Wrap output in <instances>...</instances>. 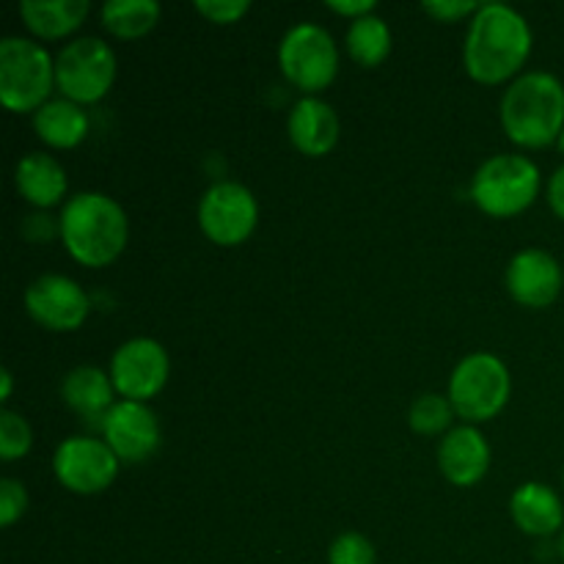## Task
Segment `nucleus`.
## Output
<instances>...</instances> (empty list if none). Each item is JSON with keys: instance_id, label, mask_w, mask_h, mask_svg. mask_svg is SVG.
Segmentation results:
<instances>
[{"instance_id": "nucleus-1", "label": "nucleus", "mask_w": 564, "mask_h": 564, "mask_svg": "<svg viewBox=\"0 0 564 564\" xmlns=\"http://www.w3.org/2000/svg\"><path fill=\"white\" fill-rule=\"evenodd\" d=\"M532 55V28L527 17L505 3H482L471 17L463 61L468 75L485 86H499L518 75Z\"/></svg>"}, {"instance_id": "nucleus-2", "label": "nucleus", "mask_w": 564, "mask_h": 564, "mask_svg": "<svg viewBox=\"0 0 564 564\" xmlns=\"http://www.w3.org/2000/svg\"><path fill=\"white\" fill-rule=\"evenodd\" d=\"M58 235L75 262L105 268L121 257L130 237V220L121 204L105 193H77L58 218Z\"/></svg>"}, {"instance_id": "nucleus-3", "label": "nucleus", "mask_w": 564, "mask_h": 564, "mask_svg": "<svg viewBox=\"0 0 564 564\" xmlns=\"http://www.w3.org/2000/svg\"><path fill=\"white\" fill-rule=\"evenodd\" d=\"M501 127L518 147L543 149L564 130V86L551 72H527L501 97Z\"/></svg>"}, {"instance_id": "nucleus-4", "label": "nucleus", "mask_w": 564, "mask_h": 564, "mask_svg": "<svg viewBox=\"0 0 564 564\" xmlns=\"http://www.w3.org/2000/svg\"><path fill=\"white\" fill-rule=\"evenodd\" d=\"M55 86V61L33 39L6 36L0 42V102L11 113H36L50 102Z\"/></svg>"}, {"instance_id": "nucleus-5", "label": "nucleus", "mask_w": 564, "mask_h": 564, "mask_svg": "<svg viewBox=\"0 0 564 564\" xmlns=\"http://www.w3.org/2000/svg\"><path fill=\"white\" fill-rule=\"evenodd\" d=\"M540 193V169L523 154H494L471 180V198L485 215L512 218L534 204Z\"/></svg>"}, {"instance_id": "nucleus-6", "label": "nucleus", "mask_w": 564, "mask_h": 564, "mask_svg": "<svg viewBox=\"0 0 564 564\" xmlns=\"http://www.w3.org/2000/svg\"><path fill=\"white\" fill-rule=\"evenodd\" d=\"M510 369L494 352H471L455 367L449 378V402L466 422L479 424L499 416L510 402Z\"/></svg>"}, {"instance_id": "nucleus-7", "label": "nucleus", "mask_w": 564, "mask_h": 564, "mask_svg": "<svg viewBox=\"0 0 564 564\" xmlns=\"http://www.w3.org/2000/svg\"><path fill=\"white\" fill-rule=\"evenodd\" d=\"M279 66L292 86L301 88L306 97H314L334 83L339 72V50L323 25L297 22L281 39Z\"/></svg>"}, {"instance_id": "nucleus-8", "label": "nucleus", "mask_w": 564, "mask_h": 564, "mask_svg": "<svg viewBox=\"0 0 564 564\" xmlns=\"http://www.w3.org/2000/svg\"><path fill=\"white\" fill-rule=\"evenodd\" d=\"M116 53L97 36H80L55 55V88L77 105L99 102L113 88Z\"/></svg>"}, {"instance_id": "nucleus-9", "label": "nucleus", "mask_w": 564, "mask_h": 564, "mask_svg": "<svg viewBox=\"0 0 564 564\" xmlns=\"http://www.w3.org/2000/svg\"><path fill=\"white\" fill-rule=\"evenodd\" d=\"M259 204L240 182H215L198 202V226L220 248H235L253 235Z\"/></svg>"}, {"instance_id": "nucleus-10", "label": "nucleus", "mask_w": 564, "mask_h": 564, "mask_svg": "<svg viewBox=\"0 0 564 564\" xmlns=\"http://www.w3.org/2000/svg\"><path fill=\"white\" fill-rule=\"evenodd\" d=\"M121 460L105 441L75 435L61 441L53 455V471L66 490L80 496L102 494L119 477Z\"/></svg>"}, {"instance_id": "nucleus-11", "label": "nucleus", "mask_w": 564, "mask_h": 564, "mask_svg": "<svg viewBox=\"0 0 564 564\" xmlns=\"http://www.w3.org/2000/svg\"><path fill=\"white\" fill-rule=\"evenodd\" d=\"M171 361L160 341L149 336L124 341L110 358V380L116 394L130 402H149L169 383Z\"/></svg>"}, {"instance_id": "nucleus-12", "label": "nucleus", "mask_w": 564, "mask_h": 564, "mask_svg": "<svg viewBox=\"0 0 564 564\" xmlns=\"http://www.w3.org/2000/svg\"><path fill=\"white\" fill-rule=\"evenodd\" d=\"M25 308L42 328L69 334L86 323L91 301L77 281L47 273L31 281V286L25 290Z\"/></svg>"}, {"instance_id": "nucleus-13", "label": "nucleus", "mask_w": 564, "mask_h": 564, "mask_svg": "<svg viewBox=\"0 0 564 564\" xmlns=\"http://www.w3.org/2000/svg\"><path fill=\"white\" fill-rule=\"evenodd\" d=\"M102 441L121 463H143L158 452L160 422L147 402L121 400L102 419Z\"/></svg>"}, {"instance_id": "nucleus-14", "label": "nucleus", "mask_w": 564, "mask_h": 564, "mask_svg": "<svg viewBox=\"0 0 564 564\" xmlns=\"http://www.w3.org/2000/svg\"><path fill=\"white\" fill-rule=\"evenodd\" d=\"M562 264L543 248H523L507 268V290L527 308L551 306L562 295Z\"/></svg>"}, {"instance_id": "nucleus-15", "label": "nucleus", "mask_w": 564, "mask_h": 564, "mask_svg": "<svg viewBox=\"0 0 564 564\" xmlns=\"http://www.w3.org/2000/svg\"><path fill=\"white\" fill-rule=\"evenodd\" d=\"M438 468L457 488H474L490 468V446L474 424L449 430L438 446Z\"/></svg>"}, {"instance_id": "nucleus-16", "label": "nucleus", "mask_w": 564, "mask_h": 564, "mask_svg": "<svg viewBox=\"0 0 564 564\" xmlns=\"http://www.w3.org/2000/svg\"><path fill=\"white\" fill-rule=\"evenodd\" d=\"M286 130L297 152L306 158H323L339 141V116L325 99L303 97L290 110Z\"/></svg>"}, {"instance_id": "nucleus-17", "label": "nucleus", "mask_w": 564, "mask_h": 564, "mask_svg": "<svg viewBox=\"0 0 564 564\" xmlns=\"http://www.w3.org/2000/svg\"><path fill=\"white\" fill-rule=\"evenodd\" d=\"M510 516L529 538H551L564 529L562 499L543 482H527L512 494Z\"/></svg>"}, {"instance_id": "nucleus-18", "label": "nucleus", "mask_w": 564, "mask_h": 564, "mask_svg": "<svg viewBox=\"0 0 564 564\" xmlns=\"http://www.w3.org/2000/svg\"><path fill=\"white\" fill-rule=\"evenodd\" d=\"M14 182L20 196L39 209L55 207L69 187L64 165L53 154L44 152H31L20 158L14 169Z\"/></svg>"}, {"instance_id": "nucleus-19", "label": "nucleus", "mask_w": 564, "mask_h": 564, "mask_svg": "<svg viewBox=\"0 0 564 564\" xmlns=\"http://www.w3.org/2000/svg\"><path fill=\"white\" fill-rule=\"evenodd\" d=\"M61 397L80 419H102L116 405V386L108 372L97 367H75L61 383Z\"/></svg>"}, {"instance_id": "nucleus-20", "label": "nucleus", "mask_w": 564, "mask_h": 564, "mask_svg": "<svg viewBox=\"0 0 564 564\" xmlns=\"http://www.w3.org/2000/svg\"><path fill=\"white\" fill-rule=\"evenodd\" d=\"M33 130L47 147L75 149L88 135V116L72 99H50L33 113Z\"/></svg>"}, {"instance_id": "nucleus-21", "label": "nucleus", "mask_w": 564, "mask_h": 564, "mask_svg": "<svg viewBox=\"0 0 564 564\" xmlns=\"http://www.w3.org/2000/svg\"><path fill=\"white\" fill-rule=\"evenodd\" d=\"M88 11H91V6L86 0H25V3H20L25 25L42 39H61L77 31Z\"/></svg>"}, {"instance_id": "nucleus-22", "label": "nucleus", "mask_w": 564, "mask_h": 564, "mask_svg": "<svg viewBox=\"0 0 564 564\" xmlns=\"http://www.w3.org/2000/svg\"><path fill=\"white\" fill-rule=\"evenodd\" d=\"M347 53L356 64L380 66L391 53V28L383 17L367 14L361 20H352L347 28Z\"/></svg>"}, {"instance_id": "nucleus-23", "label": "nucleus", "mask_w": 564, "mask_h": 564, "mask_svg": "<svg viewBox=\"0 0 564 564\" xmlns=\"http://www.w3.org/2000/svg\"><path fill=\"white\" fill-rule=\"evenodd\" d=\"M160 22L154 0H108L102 6V25L119 39H141Z\"/></svg>"}, {"instance_id": "nucleus-24", "label": "nucleus", "mask_w": 564, "mask_h": 564, "mask_svg": "<svg viewBox=\"0 0 564 564\" xmlns=\"http://www.w3.org/2000/svg\"><path fill=\"white\" fill-rule=\"evenodd\" d=\"M452 419H455V408H452L449 397L441 394H422L413 400L408 422L411 430L419 435H438L449 430Z\"/></svg>"}, {"instance_id": "nucleus-25", "label": "nucleus", "mask_w": 564, "mask_h": 564, "mask_svg": "<svg viewBox=\"0 0 564 564\" xmlns=\"http://www.w3.org/2000/svg\"><path fill=\"white\" fill-rule=\"evenodd\" d=\"M31 424H28L20 413L3 408V411H0V457H3L6 463L20 460V457H25L28 452H31Z\"/></svg>"}, {"instance_id": "nucleus-26", "label": "nucleus", "mask_w": 564, "mask_h": 564, "mask_svg": "<svg viewBox=\"0 0 564 564\" xmlns=\"http://www.w3.org/2000/svg\"><path fill=\"white\" fill-rule=\"evenodd\" d=\"M378 554L369 538L358 532H345L330 543L328 564H375Z\"/></svg>"}, {"instance_id": "nucleus-27", "label": "nucleus", "mask_w": 564, "mask_h": 564, "mask_svg": "<svg viewBox=\"0 0 564 564\" xmlns=\"http://www.w3.org/2000/svg\"><path fill=\"white\" fill-rule=\"evenodd\" d=\"M28 510V490L22 488V482L6 477L0 482V527L9 529L25 516Z\"/></svg>"}, {"instance_id": "nucleus-28", "label": "nucleus", "mask_w": 564, "mask_h": 564, "mask_svg": "<svg viewBox=\"0 0 564 564\" xmlns=\"http://www.w3.org/2000/svg\"><path fill=\"white\" fill-rule=\"evenodd\" d=\"M193 9L202 17H207L209 22H218V25H231L240 17L248 14L251 3L248 0H196Z\"/></svg>"}, {"instance_id": "nucleus-29", "label": "nucleus", "mask_w": 564, "mask_h": 564, "mask_svg": "<svg viewBox=\"0 0 564 564\" xmlns=\"http://www.w3.org/2000/svg\"><path fill=\"white\" fill-rule=\"evenodd\" d=\"M422 9L435 22H457L477 14L482 3H474V0H427V3H422Z\"/></svg>"}, {"instance_id": "nucleus-30", "label": "nucleus", "mask_w": 564, "mask_h": 564, "mask_svg": "<svg viewBox=\"0 0 564 564\" xmlns=\"http://www.w3.org/2000/svg\"><path fill=\"white\" fill-rule=\"evenodd\" d=\"M325 6H328L330 11H336V14L352 17V20H361V17L375 14V9H378L375 0H328Z\"/></svg>"}, {"instance_id": "nucleus-31", "label": "nucleus", "mask_w": 564, "mask_h": 564, "mask_svg": "<svg viewBox=\"0 0 564 564\" xmlns=\"http://www.w3.org/2000/svg\"><path fill=\"white\" fill-rule=\"evenodd\" d=\"M549 204H551V209H554L556 218L564 220V165H560V169L554 171V176H551Z\"/></svg>"}, {"instance_id": "nucleus-32", "label": "nucleus", "mask_w": 564, "mask_h": 564, "mask_svg": "<svg viewBox=\"0 0 564 564\" xmlns=\"http://www.w3.org/2000/svg\"><path fill=\"white\" fill-rule=\"evenodd\" d=\"M0 378H3V391H0V400L9 402L11 400V389H14V378H11L9 369H3V372H0Z\"/></svg>"}, {"instance_id": "nucleus-33", "label": "nucleus", "mask_w": 564, "mask_h": 564, "mask_svg": "<svg viewBox=\"0 0 564 564\" xmlns=\"http://www.w3.org/2000/svg\"><path fill=\"white\" fill-rule=\"evenodd\" d=\"M560 554H562V562H564V529H562V538H560Z\"/></svg>"}, {"instance_id": "nucleus-34", "label": "nucleus", "mask_w": 564, "mask_h": 564, "mask_svg": "<svg viewBox=\"0 0 564 564\" xmlns=\"http://www.w3.org/2000/svg\"><path fill=\"white\" fill-rule=\"evenodd\" d=\"M556 147H560V152L564 154V130H562V135H560V141H556Z\"/></svg>"}, {"instance_id": "nucleus-35", "label": "nucleus", "mask_w": 564, "mask_h": 564, "mask_svg": "<svg viewBox=\"0 0 564 564\" xmlns=\"http://www.w3.org/2000/svg\"><path fill=\"white\" fill-rule=\"evenodd\" d=\"M562 485H564V471H562Z\"/></svg>"}]
</instances>
